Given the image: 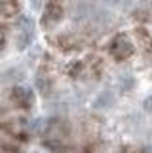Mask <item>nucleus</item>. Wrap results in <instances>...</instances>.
<instances>
[{
    "instance_id": "1",
    "label": "nucleus",
    "mask_w": 152,
    "mask_h": 153,
    "mask_svg": "<svg viewBox=\"0 0 152 153\" xmlns=\"http://www.w3.org/2000/svg\"><path fill=\"white\" fill-rule=\"evenodd\" d=\"M71 136H72V128L71 123L67 119L55 117L51 119L44 128V136H42V144L48 148L50 151L55 153H65L71 146Z\"/></svg>"
},
{
    "instance_id": "2",
    "label": "nucleus",
    "mask_w": 152,
    "mask_h": 153,
    "mask_svg": "<svg viewBox=\"0 0 152 153\" xmlns=\"http://www.w3.org/2000/svg\"><path fill=\"white\" fill-rule=\"evenodd\" d=\"M107 51H108V55L112 57L116 62H124V61H127V59L133 57V53H135V45H133L131 38L127 36V34L120 32V34H116V36L108 42Z\"/></svg>"
},
{
    "instance_id": "3",
    "label": "nucleus",
    "mask_w": 152,
    "mask_h": 153,
    "mask_svg": "<svg viewBox=\"0 0 152 153\" xmlns=\"http://www.w3.org/2000/svg\"><path fill=\"white\" fill-rule=\"evenodd\" d=\"M48 42L51 48L57 49L59 53H76V51H82V48H84V42L76 34H68V32L50 36Z\"/></svg>"
},
{
    "instance_id": "4",
    "label": "nucleus",
    "mask_w": 152,
    "mask_h": 153,
    "mask_svg": "<svg viewBox=\"0 0 152 153\" xmlns=\"http://www.w3.org/2000/svg\"><path fill=\"white\" fill-rule=\"evenodd\" d=\"M65 15V6L63 0H48L42 13V27L44 28H53L57 23L63 19Z\"/></svg>"
},
{
    "instance_id": "5",
    "label": "nucleus",
    "mask_w": 152,
    "mask_h": 153,
    "mask_svg": "<svg viewBox=\"0 0 152 153\" xmlns=\"http://www.w3.org/2000/svg\"><path fill=\"white\" fill-rule=\"evenodd\" d=\"M36 85L42 95H50L53 89V62L50 59H44L42 64L38 68V76H36Z\"/></svg>"
},
{
    "instance_id": "6",
    "label": "nucleus",
    "mask_w": 152,
    "mask_h": 153,
    "mask_svg": "<svg viewBox=\"0 0 152 153\" xmlns=\"http://www.w3.org/2000/svg\"><path fill=\"white\" fill-rule=\"evenodd\" d=\"M10 102L15 106L17 110H31L32 104H34V97H32V91L27 89L23 85H17V87H11L10 89Z\"/></svg>"
},
{
    "instance_id": "7",
    "label": "nucleus",
    "mask_w": 152,
    "mask_h": 153,
    "mask_svg": "<svg viewBox=\"0 0 152 153\" xmlns=\"http://www.w3.org/2000/svg\"><path fill=\"white\" fill-rule=\"evenodd\" d=\"M0 131H4L8 136L15 138V140H21V142H25L29 138L27 125H25L23 119H4V121H0Z\"/></svg>"
},
{
    "instance_id": "8",
    "label": "nucleus",
    "mask_w": 152,
    "mask_h": 153,
    "mask_svg": "<svg viewBox=\"0 0 152 153\" xmlns=\"http://www.w3.org/2000/svg\"><path fill=\"white\" fill-rule=\"evenodd\" d=\"M105 72V61L99 55H90L84 59V78L86 79H99Z\"/></svg>"
},
{
    "instance_id": "9",
    "label": "nucleus",
    "mask_w": 152,
    "mask_h": 153,
    "mask_svg": "<svg viewBox=\"0 0 152 153\" xmlns=\"http://www.w3.org/2000/svg\"><path fill=\"white\" fill-rule=\"evenodd\" d=\"M133 34H135V40H137L139 48L143 49L144 57L152 59V34L144 27H137L135 30H133Z\"/></svg>"
},
{
    "instance_id": "10",
    "label": "nucleus",
    "mask_w": 152,
    "mask_h": 153,
    "mask_svg": "<svg viewBox=\"0 0 152 153\" xmlns=\"http://www.w3.org/2000/svg\"><path fill=\"white\" fill-rule=\"evenodd\" d=\"M21 11L19 0H0V19H11Z\"/></svg>"
},
{
    "instance_id": "11",
    "label": "nucleus",
    "mask_w": 152,
    "mask_h": 153,
    "mask_svg": "<svg viewBox=\"0 0 152 153\" xmlns=\"http://www.w3.org/2000/svg\"><path fill=\"white\" fill-rule=\"evenodd\" d=\"M133 21L141 23V25H148V23H152V2H147L143 6H139V8L131 13Z\"/></svg>"
},
{
    "instance_id": "12",
    "label": "nucleus",
    "mask_w": 152,
    "mask_h": 153,
    "mask_svg": "<svg viewBox=\"0 0 152 153\" xmlns=\"http://www.w3.org/2000/svg\"><path fill=\"white\" fill-rule=\"evenodd\" d=\"M65 72H67L68 78H72V79L84 78V61H72V62H68L67 68H65Z\"/></svg>"
},
{
    "instance_id": "13",
    "label": "nucleus",
    "mask_w": 152,
    "mask_h": 153,
    "mask_svg": "<svg viewBox=\"0 0 152 153\" xmlns=\"http://www.w3.org/2000/svg\"><path fill=\"white\" fill-rule=\"evenodd\" d=\"M0 153H21L15 144H0Z\"/></svg>"
},
{
    "instance_id": "14",
    "label": "nucleus",
    "mask_w": 152,
    "mask_h": 153,
    "mask_svg": "<svg viewBox=\"0 0 152 153\" xmlns=\"http://www.w3.org/2000/svg\"><path fill=\"white\" fill-rule=\"evenodd\" d=\"M6 32H8L6 25H0V53H2L4 48H6Z\"/></svg>"
},
{
    "instance_id": "15",
    "label": "nucleus",
    "mask_w": 152,
    "mask_h": 153,
    "mask_svg": "<svg viewBox=\"0 0 152 153\" xmlns=\"http://www.w3.org/2000/svg\"><path fill=\"white\" fill-rule=\"evenodd\" d=\"M118 153H147L143 148H135V146H126V148H122Z\"/></svg>"
}]
</instances>
